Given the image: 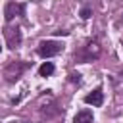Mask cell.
<instances>
[{
    "mask_svg": "<svg viewBox=\"0 0 123 123\" xmlns=\"http://www.w3.org/2000/svg\"><path fill=\"white\" fill-rule=\"evenodd\" d=\"M63 42H60V40H40L38 42V46H37V54L40 56V58H44V60H48V58H54V56H58L60 52H63Z\"/></svg>",
    "mask_w": 123,
    "mask_h": 123,
    "instance_id": "obj_1",
    "label": "cell"
},
{
    "mask_svg": "<svg viewBox=\"0 0 123 123\" xmlns=\"http://www.w3.org/2000/svg\"><path fill=\"white\" fill-rule=\"evenodd\" d=\"M25 10H27L25 4H19V2H6V6H4V19L10 23L13 17H23V15H25Z\"/></svg>",
    "mask_w": 123,
    "mask_h": 123,
    "instance_id": "obj_2",
    "label": "cell"
},
{
    "mask_svg": "<svg viewBox=\"0 0 123 123\" xmlns=\"http://www.w3.org/2000/svg\"><path fill=\"white\" fill-rule=\"evenodd\" d=\"M4 38H6V42H8V46L13 50V48H19V44H21V29L15 25V27H10V25H6L4 27Z\"/></svg>",
    "mask_w": 123,
    "mask_h": 123,
    "instance_id": "obj_3",
    "label": "cell"
},
{
    "mask_svg": "<svg viewBox=\"0 0 123 123\" xmlns=\"http://www.w3.org/2000/svg\"><path fill=\"white\" fill-rule=\"evenodd\" d=\"M27 67H29V63H17V62H15V63H10V65L6 67V81H8V83L17 81Z\"/></svg>",
    "mask_w": 123,
    "mask_h": 123,
    "instance_id": "obj_4",
    "label": "cell"
},
{
    "mask_svg": "<svg viewBox=\"0 0 123 123\" xmlns=\"http://www.w3.org/2000/svg\"><path fill=\"white\" fill-rule=\"evenodd\" d=\"M85 104L88 106H102L104 104V92H102V86H96L92 92H88L85 98H83Z\"/></svg>",
    "mask_w": 123,
    "mask_h": 123,
    "instance_id": "obj_5",
    "label": "cell"
},
{
    "mask_svg": "<svg viewBox=\"0 0 123 123\" xmlns=\"http://www.w3.org/2000/svg\"><path fill=\"white\" fill-rule=\"evenodd\" d=\"M94 117H92V111L90 110H81L77 115H75V119H73V123H88V121H92Z\"/></svg>",
    "mask_w": 123,
    "mask_h": 123,
    "instance_id": "obj_6",
    "label": "cell"
},
{
    "mask_svg": "<svg viewBox=\"0 0 123 123\" xmlns=\"http://www.w3.org/2000/svg\"><path fill=\"white\" fill-rule=\"evenodd\" d=\"M54 73V63L52 62H44L40 67H38V75L40 77H50Z\"/></svg>",
    "mask_w": 123,
    "mask_h": 123,
    "instance_id": "obj_7",
    "label": "cell"
},
{
    "mask_svg": "<svg viewBox=\"0 0 123 123\" xmlns=\"http://www.w3.org/2000/svg\"><path fill=\"white\" fill-rule=\"evenodd\" d=\"M90 15H92V12H90V8H83V10H81V17H83V19H88Z\"/></svg>",
    "mask_w": 123,
    "mask_h": 123,
    "instance_id": "obj_8",
    "label": "cell"
},
{
    "mask_svg": "<svg viewBox=\"0 0 123 123\" xmlns=\"http://www.w3.org/2000/svg\"><path fill=\"white\" fill-rule=\"evenodd\" d=\"M69 81H71V83L81 85V75H79V73H71V75H69Z\"/></svg>",
    "mask_w": 123,
    "mask_h": 123,
    "instance_id": "obj_9",
    "label": "cell"
},
{
    "mask_svg": "<svg viewBox=\"0 0 123 123\" xmlns=\"http://www.w3.org/2000/svg\"><path fill=\"white\" fill-rule=\"evenodd\" d=\"M56 35H63L65 37V35H69V31H56Z\"/></svg>",
    "mask_w": 123,
    "mask_h": 123,
    "instance_id": "obj_10",
    "label": "cell"
},
{
    "mask_svg": "<svg viewBox=\"0 0 123 123\" xmlns=\"http://www.w3.org/2000/svg\"><path fill=\"white\" fill-rule=\"evenodd\" d=\"M10 123H17V121H10Z\"/></svg>",
    "mask_w": 123,
    "mask_h": 123,
    "instance_id": "obj_11",
    "label": "cell"
},
{
    "mask_svg": "<svg viewBox=\"0 0 123 123\" xmlns=\"http://www.w3.org/2000/svg\"><path fill=\"white\" fill-rule=\"evenodd\" d=\"M121 46H123V40H121Z\"/></svg>",
    "mask_w": 123,
    "mask_h": 123,
    "instance_id": "obj_12",
    "label": "cell"
},
{
    "mask_svg": "<svg viewBox=\"0 0 123 123\" xmlns=\"http://www.w3.org/2000/svg\"><path fill=\"white\" fill-rule=\"evenodd\" d=\"M88 123H92V121H88Z\"/></svg>",
    "mask_w": 123,
    "mask_h": 123,
    "instance_id": "obj_13",
    "label": "cell"
}]
</instances>
